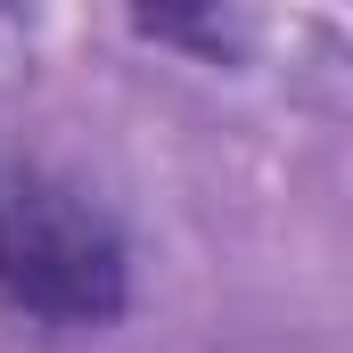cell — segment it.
<instances>
[{
	"label": "cell",
	"mask_w": 353,
	"mask_h": 353,
	"mask_svg": "<svg viewBox=\"0 0 353 353\" xmlns=\"http://www.w3.org/2000/svg\"><path fill=\"white\" fill-rule=\"evenodd\" d=\"M0 296L58 329H107L132 296L115 222L41 165L0 157Z\"/></svg>",
	"instance_id": "cell-1"
},
{
	"label": "cell",
	"mask_w": 353,
	"mask_h": 353,
	"mask_svg": "<svg viewBox=\"0 0 353 353\" xmlns=\"http://www.w3.org/2000/svg\"><path fill=\"white\" fill-rule=\"evenodd\" d=\"M157 41H181V50H214L222 33V0H123Z\"/></svg>",
	"instance_id": "cell-2"
}]
</instances>
